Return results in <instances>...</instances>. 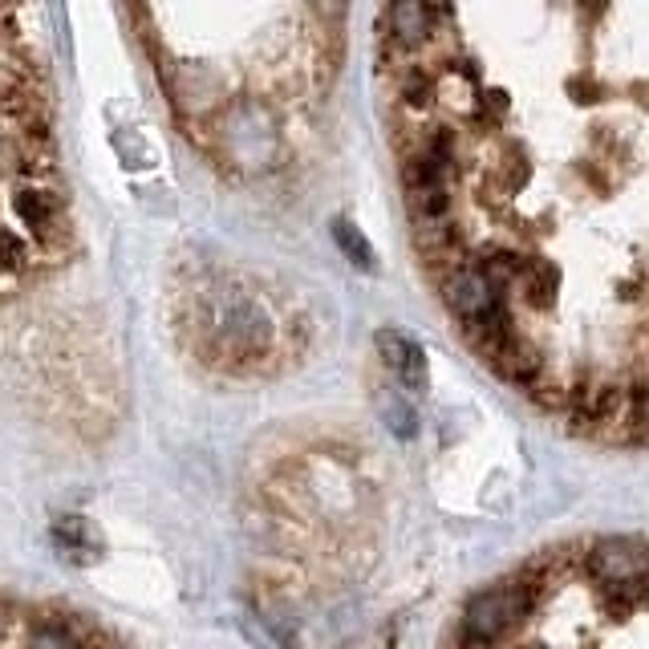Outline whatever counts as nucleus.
<instances>
[{
    "label": "nucleus",
    "instance_id": "1",
    "mask_svg": "<svg viewBox=\"0 0 649 649\" xmlns=\"http://www.w3.org/2000/svg\"><path fill=\"white\" fill-rule=\"evenodd\" d=\"M414 252L496 377L593 443L646 438V0H382Z\"/></svg>",
    "mask_w": 649,
    "mask_h": 649
},
{
    "label": "nucleus",
    "instance_id": "5",
    "mask_svg": "<svg viewBox=\"0 0 649 649\" xmlns=\"http://www.w3.org/2000/svg\"><path fill=\"white\" fill-rule=\"evenodd\" d=\"M70 641H118V634L102 629L82 613L0 597V646H70Z\"/></svg>",
    "mask_w": 649,
    "mask_h": 649
},
{
    "label": "nucleus",
    "instance_id": "4",
    "mask_svg": "<svg viewBox=\"0 0 649 649\" xmlns=\"http://www.w3.org/2000/svg\"><path fill=\"white\" fill-rule=\"evenodd\" d=\"M175 329L208 370L264 377L297 353L300 321L285 300L248 273L208 268L179 292Z\"/></svg>",
    "mask_w": 649,
    "mask_h": 649
},
{
    "label": "nucleus",
    "instance_id": "2",
    "mask_svg": "<svg viewBox=\"0 0 649 649\" xmlns=\"http://www.w3.org/2000/svg\"><path fill=\"white\" fill-rule=\"evenodd\" d=\"M179 130L224 175H273L309 138L345 0H126Z\"/></svg>",
    "mask_w": 649,
    "mask_h": 649
},
{
    "label": "nucleus",
    "instance_id": "3",
    "mask_svg": "<svg viewBox=\"0 0 649 649\" xmlns=\"http://www.w3.org/2000/svg\"><path fill=\"white\" fill-rule=\"evenodd\" d=\"M641 536H597L540 552L462 613L467 646H629L649 641Z\"/></svg>",
    "mask_w": 649,
    "mask_h": 649
}]
</instances>
